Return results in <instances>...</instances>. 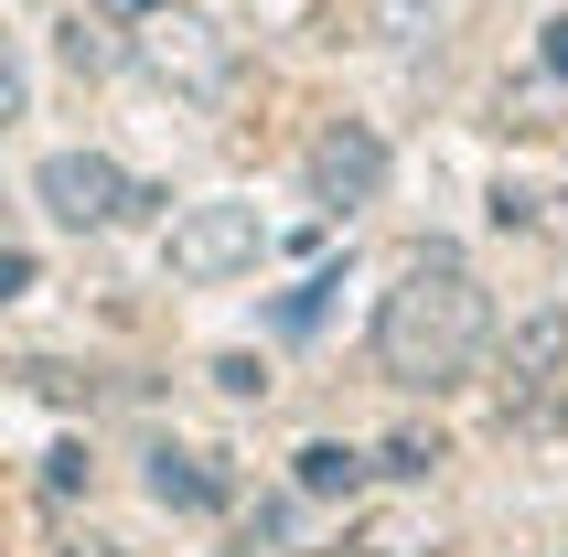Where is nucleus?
<instances>
[{"instance_id":"obj_1","label":"nucleus","mask_w":568,"mask_h":557,"mask_svg":"<svg viewBox=\"0 0 568 557\" xmlns=\"http://www.w3.org/2000/svg\"><path fill=\"white\" fill-rule=\"evenodd\" d=\"M483 343H494L483 269L462 247H408L397 290L376 301V375H386V386L440 397V386H462V375L483 365Z\"/></svg>"},{"instance_id":"obj_2","label":"nucleus","mask_w":568,"mask_h":557,"mask_svg":"<svg viewBox=\"0 0 568 557\" xmlns=\"http://www.w3.org/2000/svg\"><path fill=\"white\" fill-rule=\"evenodd\" d=\"M129 64H140L151 87H172V97H225V87H236V43H225L193 0L140 11V22H129Z\"/></svg>"},{"instance_id":"obj_3","label":"nucleus","mask_w":568,"mask_h":557,"mask_svg":"<svg viewBox=\"0 0 568 557\" xmlns=\"http://www.w3.org/2000/svg\"><path fill=\"white\" fill-rule=\"evenodd\" d=\"M32 193H43V215L54 225H75V236H108V225H140L161 204L151 183H129L108 151H54L43 172H32Z\"/></svg>"},{"instance_id":"obj_4","label":"nucleus","mask_w":568,"mask_h":557,"mask_svg":"<svg viewBox=\"0 0 568 557\" xmlns=\"http://www.w3.org/2000/svg\"><path fill=\"white\" fill-rule=\"evenodd\" d=\"M257 257H268L257 204H183L172 236H161V269L183 278V290H225V278H247Z\"/></svg>"},{"instance_id":"obj_5","label":"nucleus","mask_w":568,"mask_h":557,"mask_svg":"<svg viewBox=\"0 0 568 557\" xmlns=\"http://www.w3.org/2000/svg\"><path fill=\"white\" fill-rule=\"evenodd\" d=\"M376 193H386V140L365 119H333L312 140V204L322 215H365Z\"/></svg>"},{"instance_id":"obj_6","label":"nucleus","mask_w":568,"mask_h":557,"mask_svg":"<svg viewBox=\"0 0 568 557\" xmlns=\"http://www.w3.org/2000/svg\"><path fill=\"white\" fill-rule=\"evenodd\" d=\"M558 386H568V311L547 301L505 333V407H547Z\"/></svg>"},{"instance_id":"obj_7","label":"nucleus","mask_w":568,"mask_h":557,"mask_svg":"<svg viewBox=\"0 0 568 557\" xmlns=\"http://www.w3.org/2000/svg\"><path fill=\"white\" fill-rule=\"evenodd\" d=\"M140 483H151V504H183V515H204V504H225V472H215V450H183V439H161Z\"/></svg>"},{"instance_id":"obj_8","label":"nucleus","mask_w":568,"mask_h":557,"mask_svg":"<svg viewBox=\"0 0 568 557\" xmlns=\"http://www.w3.org/2000/svg\"><path fill=\"white\" fill-rule=\"evenodd\" d=\"M365 450H344V439H312V450H301V494H322V504H354L365 494Z\"/></svg>"},{"instance_id":"obj_9","label":"nucleus","mask_w":568,"mask_h":557,"mask_svg":"<svg viewBox=\"0 0 568 557\" xmlns=\"http://www.w3.org/2000/svg\"><path fill=\"white\" fill-rule=\"evenodd\" d=\"M119 54H129L119 22H64V64H75V75H108Z\"/></svg>"},{"instance_id":"obj_10","label":"nucleus","mask_w":568,"mask_h":557,"mask_svg":"<svg viewBox=\"0 0 568 557\" xmlns=\"http://www.w3.org/2000/svg\"><path fill=\"white\" fill-rule=\"evenodd\" d=\"M386 11V43H429V22H440L450 0H376Z\"/></svg>"},{"instance_id":"obj_11","label":"nucleus","mask_w":568,"mask_h":557,"mask_svg":"<svg viewBox=\"0 0 568 557\" xmlns=\"http://www.w3.org/2000/svg\"><path fill=\"white\" fill-rule=\"evenodd\" d=\"M333 290H344V278H301V290H290V301H280V333H312Z\"/></svg>"},{"instance_id":"obj_12","label":"nucleus","mask_w":568,"mask_h":557,"mask_svg":"<svg viewBox=\"0 0 568 557\" xmlns=\"http://www.w3.org/2000/svg\"><path fill=\"white\" fill-rule=\"evenodd\" d=\"M215 386H225V397H268V375H257V354H215Z\"/></svg>"},{"instance_id":"obj_13","label":"nucleus","mask_w":568,"mask_h":557,"mask_svg":"<svg viewBox=\"0 0 568 557\" xmlns=\"http://www.w3.org/2000/svg\"><path fill=\"white\" fill-rule=\"evenodd\" d=\"M429 462H440V439H386L376 450V472H429Z\"/></svg>"},{"instance_id":"obj_14","label":"nucleus","mask_w":568,"mask_h":557,"mask_svg":"<svg viewBox=\"0 0 568 557\" xmlns=\"http://www.w3.org/2000/svg\"><path fill=\"white\" fill-rule=\"evenodd\" d=\"M537 204H547V193H526V183H494V225H537Z\"/></svg>"},{"instance_id":"obj_15","label":"nucleus","mask_w":568,"mask_h":557,"mask_svg":"<svg viewBox=\"0 0 568 557\" xmlns=\"http://www.w3.org/2000/svg\"><path fill=\"white\" fill-rule=\"evenodd\" d=\"M22 119V54H11V32H0V129Z\"/></svg>"},{"instance_id":"obj_16","label":"nucleus","mask_w":568,"mask_h":557,"mask_svg":"<svg viewBox=\"0 0 568 557\" xmlns=\"http://www.w3.org/2000/svg\"><path fill=\"white\" fill-rule=\"evenodd\" d=\"M11 290H32V257L22 247H0V301H11Z\"/></svg>"},{"instance_id":"obj_17","label":"nucleus","mask_w":568,"mask_h":557,"mask_svg":"<svg viewBox=\"0 0 568 557\" xmlns=\"http://www.w3.org/2000/svg\"><path fill=\"white\" fill-rule=\"evenodd\" d=\"M547 75L568 87V22H547Z\"/></svg>"},{"instance_id":"obj_18","label":"nucleus","mask_w":568,"mask_h":557,"mask_svg":"<svg viewBox=\"0 0 568 557\" xmlns=\"http://www.w3.org/2000/svg\"><path fill=\"white\" fill-rule=\"evenodd\" d=\"M64 557H129V547H119V536H75Z\"/></svg>"},{"instance_id":"obj_19","label":"nucleus","mask_w":568,"mask_h":557,"mask_svg":"<svg viewBox=\"0 0 568 557\" xmlns=\"http://www.w3.org/2000/svg\"><path fill=\"white\" fill-rule=\"evenodd\" d=\"M140 11H161V0H108V22H140Z\"/></svg>"}]
</instances>
